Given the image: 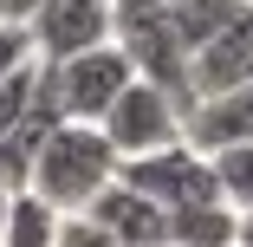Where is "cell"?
<instances>
[{"label":"cell","instance_id":"6da1fadb","mask_svg":"<svg viewBox=\"0 0 253 247\" xmlns=\"http://www.w3.org/2000/svg\"><path fill=\"white\" fill-rule=\"evenodd\" d=\"M117 169H124V156L111 150V137L97 124H59L33 156V189L26 195H39L52 215H84L117 182Z\"/></svg>","mask_w":253,"mask_h":247},{"label":"cell","instance_id":"7a4b0ae2","mask_svg":"<svg viewBox=\"0 0 253 247\" xmlns=\"http://www.w3.org/2000/svg\"><path fill=\"white\" fill-rule=\"evenodd\" d=\"M111 46L130 59V72H136V78L163 85L182 111H195V91H188V46L175 39V26H169V7H163V0H143V7H117Z\"/></svg>","mask_w":253,"mask_h":247},{"label":"cell","instance_id":"3957f363","mask_svg":"<svg viewBox=\"0 0 253 247\" xmlns=\"http://www.w3.org/2000/svg\"><path fill=\"white\" fill-rule=\"evenodd\" d=\"M39 78H45V91H52L65 124H104V111L130 91L136 72H130V59L117 46H91V52H78L65 65H39Z\"/></svg>","mask_w":253,"mask_h":247},{"label":"cell","instance_id":"277c9868","mask_svg":"<svg viewBox=\"0 0 253 247\" xmlns=\"http://www.w3.org/2000/svg\"><path fill=\"white\" fill-rule=\"evenodd\" d=\"M182 124H188V111L175 104L163 85L130 78V91L104 111V124H97V130H104L111 150L130 163V156H156V150H169V143H182Z\"/></svg>","mask_w":253,"mask_h":247},{"label":"cell","instance_id":"5b68a950","mask_svg":"<svg viewBox=\"0 0 253 247\" xmlns=\"http://www.w3.org/2000/svg\"><path fill=\"white\" fill-rule=\"evenodd\" d=\"M117 182H130L136 195H149L156 208H195V202H221V182H214V163L195 150V143H169L156 156H130L117 169Z\"/></svg>","mask_w":253,"mask_h":247},{"label":"cell","instance_id":"8992f818","mask_svg":"<svg viewBox=\"0 0 253 247\" xmlns=\"http://www.w3.org/2000/svg\"><path fill=\"white\" fill-rule=\"evenodd\" d=\"M111 26H117L111 0H39V13L26 20L39 65H65L91 46H111Z\"/></svg>","mask_w":253,"mask_h":247},{"label":"cell","instance_id":"52a82bcc","mask_svg":"<svg viewBox=\"0 0 253 247\" xmlns=\"http://www.w3.org/2000/svg\"><path fill=\"white\" fill-rule=\"evenodd\" d=\"M240 85H253V0L208 46L188 52V91H195V104H201V98H221V91H240Z\"/></svg>","mask_w":253,"mask_h":247},{"label":"cell","instance_id":"ba28073f","mask_svg":"<svg viewBox=\"0 0 253 247\" xmlns=\"http://www.w3.org/2000/svg\"><path fill=\"white\" fill-rule=\"evenodd\" d=\"M84 215L104 228L117 247H163V241H169V208H156V202H149V195H136L130 182H111Z\"/></svg>","mask_w":253,"mask_h":247},{"label":"cell","instance_id":"9c48e42d","mask_svg":"<svg viewBox=\"0 0 253 247\" xmlns=\"http://www.w3.org/2000/svg\"><path fill=\"white\" fill-rule=\"evenodd\" d=\"M182 143H195L201 156L214 150H234V143H253V85L240 91H221V98H201L182 124Z\"/></svg>","mask_w":253,"mask_h":247},{"label":"cell","instance_id":"30bf717a","mask_svg":"<svg viewBox=\"0 0 253 247\" xmlns=\"http://www.w3.org/2000/svg\"><path fill=\"white\" fill-rule=\"evenodd\" d=\"M169 241L175 247H240V215L227 202H195L169 215Z\"/></svg>","mask_w":253,"mask_h":247},{"label":"cell","instance_id":"8fae6325","mask_svg":"<svg viewBox=\"0 0 253 247\" xmlns=\"http://www.w3.org/2000/svg\"><path fill=\"white\" fill-rule=\"evenodd\" d=\"M163 7H169V26H175V39L188 46V52H195V46H208L240 7H247V0H163Z\"/></svg>","mask_w":253,"mask_h":247},{"label":"cell","instance_id":"7c38bea8","mask_svg":"<svg viewBox=\"0 0 253 247\" xmlns=\"http://www.w3.org/2000/svg\"><path fill=\"white\" fill-rule=\"evenodd\" d=\"M59 221H65V215H52L39 195H13V215H7L0 247H52V241H59Z\"/></svg>","mask_w":253,"mask_h":247},{"label":"cell","instance_id":"4fadbf2b","mask_svg":"<svg viewBox=\"0 0 253 247\" xmlns=\"http://www.w3.org/2000/svg\"><path fill=\"white\" fill-rule=\"evenodd\" d=\"M214 182H221V202L234 215H253V143H234V150H214Z\"/></svg>","mask_w":253,"mask_h":247},{"label":"cell","instance_id":"5bb4252c","mask_svg":"<svg viewBox=\"0 0 253 247\" xmlns=\"http://www.w3.org/2000/svg\"><path fill=\"white\" fill-rule=\"evenodd\" d=\"M33 91H39V59H33V65H20V72H7V78H0V137H7V130H20V124H26V111H33Z\"/></svg>","mask_w":253,"mask_h":247},{"label":"cell","instance_id":"9a60e30c","mask_svg":"<svg viewBox=\"0 0 253 247\" xmlns=\"http://www.w3.org/2000/svg\"><path fill=\"white\" fill-rule=\"evenodd\" d=\"M52 247H117V241H111L104 228H97L91 215H65V221H59V241H52Z\"/></svg>","mask_w":253,"mask_h":247},{"label":"cell","instance_id":"2e32d148","mask_svg":"<svg viewBox=\"0 0 253 247\" xmlns=\"http://www.w3.org/2000/svg\"><path fill=\"white\" fill-rule=\"evenodd\" d=\"M20 65H33V33L0 20V78H7V72H20Z\"/></svg>","mask_w":253,"mask_h":247},{"label":"cell","instance_id":"e0dca14e","mask_svg":"<svg viewBox=\"0 0 253 247\" xmlns=\"http://www.w3.org/2000/svg\"><path fill=\"white\" fill-rule=\"evenodd\" d=\"M39 13V0H0V20H7V26H26Z\"/></svg>","mask_w":253,"mask_h":247},{"label":"cell","instance_id":"ac0fdd59","mask_svg":"<svg viewBox=\"0 0 253 247\" xmlns=\"http://www.w3.org/2000/svg\"><path fill=\"white\" fill-rule=\"evenodd\" d=\"M7 215H13V189L0 182V234H7Z\"/></svg>","mask_w":253,"mask_h":247},{"label":"cell","instance_id":"d6986e66","mask_svg":"<svg viewBox=\"0 0 253 247\" xmlns=\"http://www.w3.org/2000/svg\"><path fill=\"white\" fill-rule=\"evenodd\" d=\"M240 247H253V215H240Z\"/></svg>","mask_w":253,"mask_h":247},{"label":"cell","instance_id":"ffe728a7","mask_svg":"<svg viewBox=\"0 0 253 247\" xmlns=\"http://www.w3.org/2000/svg\"><path fill=\"white\" fill-rule=\"evenodd\" d=\"M111 7H143V0H111Z\"/></svg>","mask_w":253,"mask_h":247},{"label":"cell","instance_id":"44dd1931","mask_svg":"<svg viewBox=\"0 0 253 247\" xmlns=\"http://www.w3.org/2000/svg\"><path fill=\"white\" fill-rule=\"evenodd\" d=\"M163 247H175V241H163Z\"/></svg>","mask_w":253,"mask_h":247}]
</instances>
